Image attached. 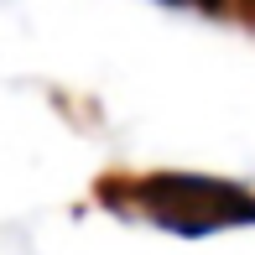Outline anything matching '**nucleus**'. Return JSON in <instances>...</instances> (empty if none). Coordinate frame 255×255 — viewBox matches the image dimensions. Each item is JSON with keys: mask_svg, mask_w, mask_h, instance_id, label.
<instances>
[{"mask_svg": "<svg viewBox=\"0 0 255 255\" xmlns=\"http://www.w3.org/2000/svg\"><path fill=\"white\" fill-rule=\"evenodd\" d=\"M130 198L141 203V214H151L167 229H182V235H208V229H224V224H255V198L219 177L156 172V177L135 182Z\"/></svg>", "mask_w": 255, "mask_h": 255, "instance_id": "obj_1", "label": "nucleus"}, {"mask_svg": "<svg viewBox=\"0 0 255 255\" xmlns=\"http://www.w3.org/2000/svg\"><path fill=\"white\" fill-rule=\"evenodd\" d=\"M167 5H203V10H214L219 0H167Z\"/></svg>", "mask_w": 255, "mask_h": 255, "instance_id": "obj_2", "label": "nucleus"}]
</instances>
